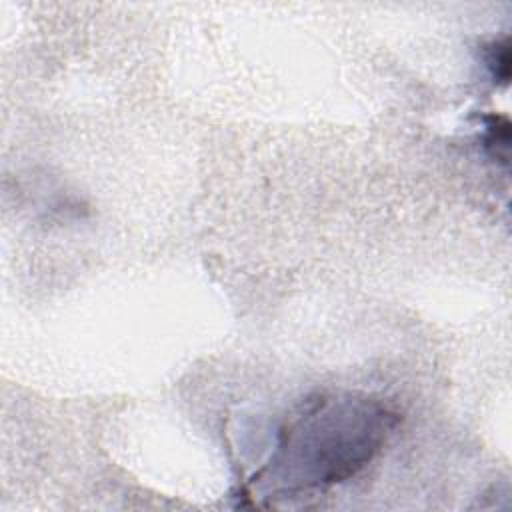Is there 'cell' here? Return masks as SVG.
Returning a JSON list of instances; mask_svg holds the SVG:
<instances>
[{"instance_id":"1","label":"cell","mask_w":512,"mask_h":512,"mask_svg":"<svg viewBox=\"0 0 512 512\" xmlns=\"http://www.w3.org/2000/svg\"><path fill=\"white\" fill-rule=\"evenodd\" d=\"M396 416L354 394H318L280 430L256 480L272 494H298L338 484L362 470L382 448Z\"/></svg>"},{"instance_id":"2","label":"cell","mask_w":512,"mask_h":512,"mask_svg":"<svg viewBox=\"0 0 512 512\" xmlns=\"http://www.w3.org/2000/svg\"><path fill=\"white\" fill-rule=\"evenodd\" d=\"M486 66L490 68V74L496 82L508 84V78H510V44H508V40L492 42L488 46Z\"/></svg>"}]
</instances>
